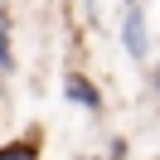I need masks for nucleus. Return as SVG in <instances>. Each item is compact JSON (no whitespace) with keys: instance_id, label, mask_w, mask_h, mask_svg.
<instances>
[{"instance_id":"nucleus-6","label":"nucleus","mask_w":160,"mask_h":160,"mask_svg":"<svg viewBox=\"0 0 160 160\" xmlns=\"http://www.w3.org/2000/svg\"><path fill=\"white\" fill-rule=\"evenodd\" d=\"M24 160H34V155H24Z\"/></svg>"},{"instance_id":"nucleus-2","label":"nucleus","mask_w":160,"mask_h":160,"mask_svg":"<svg viewBox=\"0 0 160 160\" xmlns=\"http://www.w3.org/2000/svg\"><path fill=\"white\" fill-rule=\"evenodd\" d=\"M126 53H146V20H141V10H131L126 15Z\"/></svg>"},{"instance_id":"nucleus-5","label":"nucleus","mask_w":160,"mask_h":160,"mask_svg":"<svg viewBox=\"0 0 160 160\" xmlns=\"http://www.w3.org/2000/svg\"><path fill=\"white\" fill-rule=\"evenodd\" d=\"M150 78H155V88H160V68H155V73H150Z\"/></svg>"},{"instance_id":"nucleus-3","label":"nucleus","mask_w":160,"mask_h":160,"mask_svg":"<svg viewBox=\"0 0 160 160\" xmlns=\"http://www.w3.org/2000/svg\"><path fill=\"white\" fill-rule=\"evenodd\" d=\"M24 155H34V141H15V146L0 150V160H24Z\"/></svg>"},{"instance_id":"nucleus-1","label":"nucleus","mask_w":160,"mask_h":160,"mask_svg":"<svg viewBox=\"0 0 160 160\" xmlns=\"http://www.w3.org/2000/svg\"><path fill=\"white\" fill-rule=\"evenodd\" d=\"M63 92H68V97H73V102H82V107H88V112H97V107H102V92H97V88H92V82H88V78H78V73H73V78H68V82H63Z\"/></svg>"},{"instance_id":"nucleus-4","label":"nucleus","mask_w":160,"mask_h":160,"mask_svg":"<svg viewBox=\"0 0 160 160\" xmlns=\"http://www.w3.org/2000/svg\"><path fill=\"white\" fill-rule=\"evenodd\" d=\"M10 63L15 58H10V44H5V24H0V73H10Z\"/></svg>"}]
</instances>
